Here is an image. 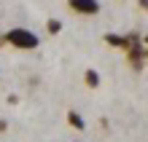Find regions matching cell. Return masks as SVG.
I'll return each instance as SVG.
<instances>
[{"label": "cell", "instance_id": "obj_1", "mask_svg": "<svg viewBox=\"0 0 148 142\" xmlns=\"http://www.w3.org/2000/svg\"><path fill=\"white\" fill-rule=\"evenodd\" d=\"M5 43L14 46V48H19V51H32V48L40 46V38L32 30H27V27H11L5 32Z\"/></svg>", "mask_w": 148, "mask_h": 142}, {"label": "cell", "instance_id": "obj_2", "mask_svg": "<svg viewBox=\"0 0 148 142\" xmlns=\"http://www.w3.org/2000/svg\"><path fill=\"white\" fill-rule=\"evenodd\" d=\"M70 11L78 14V16H97L100 14V0H67Z\"/></svg>", "mask_w": 148, "mask_h": 142}, {"label": "cell", "instance_id": "obj_3", "mask_svg": "<svg viewBox=\"0 0 148 142\" xmlns=\"http://www.w3.org/2000/svg\"><path fill=\"white\" fill-rule=\"evenodd\" d=\"M67 123H70V126H75V129H84L86 126V123H84V118H81V115H78V113H67Z\"/></svg>", "mask_w": 148, "mask_h": 142}, {"label": "cell", "instance_id": "obj_4", "mask_svg": "<svg viewBox=\"0 0 148 142\" xmlns=\"http://www.w3.org/2000/svg\"><path fill=\"white\" fill-rule=\"evenodd\" d=\"M86 86H94V88L100 86V73L97 70H86Z\"/></svg>", "mask_w": 148, "mask_h": 142}, {"label": "cell", "instance_id": "obj_5", "mask_svg": "<svg viewBox=\"0 0 148 142\" xmlns=\"http://www.w3.org/2000/svg\"><path fill=\"white\" fill-rule=\"evenodd\" d=\"M129 56H132V65L137 67V65H143V56H145V51H143V48H137V46H135L132 51H129Z\"/></svg>", "mask_w": 148, "mask_h": 142}, {"label": "cell", "instance_id": "obj_6", "mask_svg": "<svg viewBox=\"0 0 148 142\" xmlns=\"http://www.w3.org/2000/svg\"><path fill=\"white\" fill-rule=\"evenodd\" d=\"M46 30H49L51 35H57L59 30H62V22H59V19H49V22H46Z\"/></svg>", "mask_w": 148, "mask_h": 142}, {"label": "cell", "instance_id": "obj_7", "mask_svg": "<svg viewBox=\"0 0 148 142\" xmlns=\"http://www.w3.org/2000/svg\"><path fill=\"white\" fill-rule=\"evenodd\" d=\"M105 40L110 43V46H127V43H129V40H124V38H116V35H108Z\"/></svg>", "mask_w": 148, "mask_h": 142}, {"label": "cell", "instance_id": "obj_8", "mask_svg": "<svg viewBox=\"0 0 148 142\" xmlns=\"http://www.w3.org/2000/svg\"><path fill=\"white\" fill-rule=\"evenodd\" d=\"M8 129V121H3V118H0V131H5Z\"/></svg>", "mask_w": 148, "mask_h": 142}]
</instances>
